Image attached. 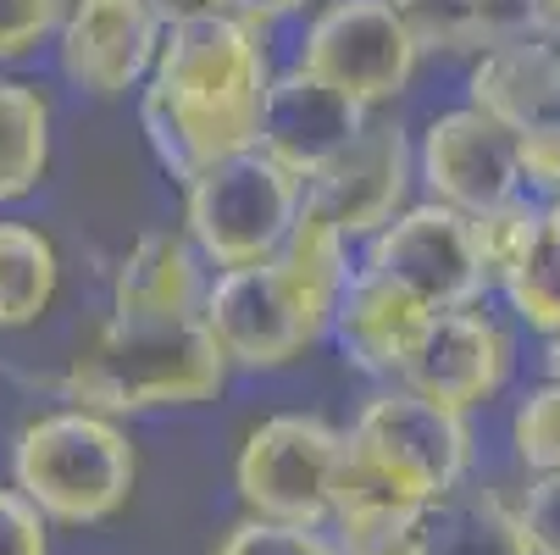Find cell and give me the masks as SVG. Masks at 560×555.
<instances>
[{
    "label": "cell",
    "instance_id": "obj_1",
    "mask_svg": "<svg viewBox=\"0 0 560 555\" xmlns=\"http://www.w3.org/2000/svg\"><path fill=\"white\" fill-rule=\"evenodd\" d=\"M267 84L272 56L261 28L228 12L189 28H167L139 84V123L162 173L184 184L217 155L256 144Z\"/></svg>",
    "mask_w": 560,
    "mask_h": 555
},
{
    "label": "cell",
    "instance_id": "obj_2",
    "mask_svg": "<svg viewBox=\"0 0 560 555\" xmlns=\"http://www.w3.org/2000/svg\"><path fill=\"white\" fill-rule=\"evenodd\" d=\"M350 267L355 262L339 233L294 211L272 256L222 267L206 284L200 323L228 356V367H250V372L289 367L328 334V316Z\"/></svg>",
    "mask_w": 560,
    "mask_h": 555
},
{
    "label": "cell",
    "instance_id": "obj_3",
    "mask_svg": "<svg viewBox=\"0 0 560 555\" xmlns=\"http://www.w3.org/2000/svg\"><path fill=\"white\" fill-rule=\"evenodd\" d=\"M228 378V356L206 334L200 316H106L90 350L67 367V401L133 417L155 406H195L211 401Z\"/></svg>",
    "mask_w": 560,
    "mask_h": 555
},
{
    "label": "cell",
    "instance_id": "obj_4",
    "mask_svg": "<svg viewBox=\"0 0 560 555\" xmlns=\"http://www.w3.org/2000/svg\"><path fill=\"white\" fill-rule=\"evenodd\" d=\"M139 455L117 417L67 406L34 417L12 444V489L61 528H90L128 506Z\"/></svg>",
    "mask_w": 560,
    "mask_h": 555
},
{
    "label": "cell",
    "instance_id": "obj_5",
    "mask_svg": "<svg viewBox=\"0 0 560 555\" xmlns=\"http://www.w3.org/2000/svg\"><path fill=\"white\" fill-rule=\"evenodd\" d=\"M300 211V178L261 144L228 150L184 178V233L206 267H245L283 245Z\"/></svg>",
    "mask_w": 560,
    "mask_h": 555
},
{
    "label": "cell",
    "instance_id": "obj_6",
    "mask_svg": "<svg viewBox=\"0 0 560 555\" xmlns=\"http://www.w3.org/2000/svg\"><path fill=\"white\" fill-rule=\"evenodd\" d=\"M345 444L411 500H450L471 466V428L466 412L422 401L417 389L388 383L361 406Z\"/></svg>",
    "mask_w": 560,
    "mask_h": 555
},
{
    "label": "cell",
    "instance_id": "obj_7",
    "mask_svg": "<svg viewBox=\"0 0 560 555\" xmlns=\"http://www.w3.org/2000/svg\"><path fill=\"white\" fill-rule=\"evenodd\" d=\"M422 39L394 0H328L300 34L294 67L316 72L361 112L388 106L411 90Z\"/></svg>",
    "mask_w": 560,
    "mask_h": 555
},
{
    "label": "cell",
    "instance_id": "obj_8",
    "mask_svg": "<svg viewBox=\"0 0 560 555\" xmlns=\"http://www.w3.org/2000/svg\"><path fill=\"white\" fill-rule=\"evenodd\" d=\"M411 184L417 155L406 123L366 117L339 155H328L316 173L300 178V217L323 222L345 245H366L388 217L411 206Z\"/></svg>",
    "mask_w": 560,
    "mask_h": 555
},
{
    "label": "cell",
    "instance_id": "obj_9",
    "mask_svg": "<svg viewBox=\"0 0 560 555\" xmlns=\"http://www.w3.org/2000/svg\"><path fill=\"white\" fill-rule=\"evenodd\" d=\"M355 267L377 273L394 289H406L428 311L483 305V294L494 289L483 273V256H477V240H471V217L450 211L439 200H417L399 217H388L361 245Z\"/></svg>",
    "mask_w": 560,
    "mask_h": 555
},
{
    "label": "cell",
    "instance_id": "obj_10",
    "mask_svg": "<svg viewBox=\"0 0 560 555\" xmlns=\"http://www.w3.org/2000/svg\"><path fill=\"white\" fill-rule=\"evenodd\" d=\"M339 450H345V433L323 417H305V412L267 417L238 450V466H233L238 500H245L250 517H267V522L328 528Z\"/></svg>",
    "mask_w": 560,
    "mask_h": 555
},
{
    "label": "cell",
    "instance_id": "obj_11",
    "mask_svg": "<svg viewBox=\"0 0 560 555\" xmlns=\"http://www.w3.org/2000/svg\"><path fill=\"white\" fill-rule=\"evenodd\" d=\"M466 106L494 117L516 150V167L538 189H560V56L544 45H511L477 56Z\"/></svg>",
    "mask_w": 560,
    "mask_h": 555
},
{
    "label": "cell",
    "instance_id": "obj_12",
    "mask_svg": "<svg viewBox=\"0 0 560 555\" xmlns=\"http://www.w3.org/2000/svg\"><path fill=\"white\" fill-rule=\"evenodd\" d=\"M162 34L167 28L144 0H67L56 23V67L78 95L117 101L144 84Z\"/></svg>",
    "mask_w": 560,
    "mask_h": 555
},
{
    "label": "cell",
    "instance_id": "obj_13",
    "mask_svg": "<svg viewBox=\"0 0 560 555\" xmlns=\"http://www.w3.org/2000/svg\"><path fill=\"white\" fill-rule=\"evenodd\" d=\"M411 155H417V178H422L428 200L466 211V217L522 195V184H527L505 128L494 117H483L477 106L439 112L422 128V139L411 144Z\"/></svg>",
    "mask_w": 560,
    "mask_h": 555
},
{
    "label": "cell",
    "instance_id": "obj_14",
    "mask_svg": "<svg viewBox=\"0 0 560 555\" xmlns=\"http://www.w3.org/2000/svg\"><path fill=\"white\" fill-rule=\"evenodd\" d=\"M511 372V339L489 311L460 305V311H433L417 350L406 356L394 383L417 389L422 401H439L450 412H471L500 394Z\"/></svg>",
    "mask_w": 560,
    "mask_h": 555
},
{
    "label": "cell",
    "instance_id": "obj_15",
    "mask_svg": "<svg viewBox=\"0 0 560 555\" xmlns=\"http://www.w3.org/2000/svg\"><path fill=\"white\" fill-rule=\"evenodd\" d=\"M372 112H361L355 101H345L334 84H323L316 72L305 67H283L272 72L267 84V101H261V123H256V144L272 155V162H283L294 178L316 173L328 162V155H339L361 123Z\"/></svg>",
    "mask_w": 560,
    "mask_h": 555
},
{
    "label": "cell",
    "instance_id": "obj_16",
    "mask_svg": "<svg viewBox=\"0 0 560 555\" xmlns=\"http://www.w3.org/2000/svg\"><path fill=\"white\" fill-rule=\"evenodd\" d=\"M439 506L399 495L350 444L339 450L334 506H328V528H334V550L339 555H422Z\"/></svg>",
    "mask_w": 560,
    "mask_h": 555
},
{
    "label": "cell",
    "instance_id": "obj_17",
    "mask_svg": "<svg viewBox=\"0 0 560 555\" xmlns=\"http://www.w3.org/2000/svg\"><path fill=\"white\" fill-rule=\"evenodd\" d=\"M428 316L433 311L422 300H411L406 289L383 284L366 267H350V278H345V289L334 300V316H328V334H334L339 356L355 372L394 383L399 367H406V356L417 350Z\"/></svg>",
    "mask_w": 560,
    "mask_h": 555
},
{
    "label": "cell",
    "instance_id": "obj_18",
    "mask_svg": "<svg viewBox=\"0 0 560 555\" xmlns=\"http://www.w3.org/2000/svg\"><path fill=\"white\" fill-rule=\"evenodd\" d=\"M206 256L184 228H150L117 262L112 316H200L206 300Z\"/></svg>",
    "mask_w": 560,
    "mask_h": 555
},
{
    "label": "cell",
    "instance_id": "obj_19",
    "mask_svg": "<svg viewBox=\"0 0 560 555\" xmlns=\"http://www.w3.org/2000/svg\"><path fill=\"white\" fill-rule=\"evenodd\" d=\"M61 289V256L34 222H0V334L34 328Z\"/></svg>",
    "mask_w": 560,
    "mask_h": 555
},
{
    "label": "cell",
    "instance_id": "obj_20",
    "mask_svg": "<svg viewBox=\"0 0 560 555\" xmlns=\"http://www.w3.org/2000/svg\"><path fill=\"white\" fill-rule=\"evenodd\" d=\"M50 167V101L39 84L0 78V206H12L45 184Z\"/></svg>",
    "mask_w": 560,
    "mask_h": 555
},
{
    "label": "cell",
    "instance_id": "obj_21",
    "mask_svg": "<svg viewBox=\"0 0 560 555\" xmlns=\"http://www.w3.org/2000/svg\"><path fill=\"white\" fill-rule=\"evenodd\" d=\"M500 294L527 328L555 334L560 328V189H549V206H538V228L522 251V262L500 278Z\"/></svg>",
    "mask_w": 560,
    "mask_h": 555
},
{
    "label": "cell",
    "instance_id": "obj_22",
    "mask_svg": "<svg viewBox=\"0 0 560 555\" xmlns=\"http://www.w3.org/2000/svg\"><path fill=\"white\" fill-rule=\"evenodd\" d=\"M422 555H533V550L516 528V506H505L500 495H450L433 517Z\"/></svg>",
    "mask_w": 560,
    "mask_h": 555
},
{
    "label": "cell",
    "instance_id": "obj_23",
    "mask_svg": "<svg viewBox=\"0 0 560 555\" xmlns=\"http://www.w3.org/2000/svg\"><path fill=\"white\" fill-rule=\"evenodd\" d=\"M533 228H538V206H533L527 195H511V200H500V206H489V211L471 217V240H477V256H483V273H489L494 289H500V278L522 262Z\"/></svg>",
    "mask_w": 560,
    "mask_h": 555
},
{
    "label": "cell",
    "instance_id": "obj_24",
    "mask_svg": "<svg viewBox=\"0 0 560 555\" xmlns=\"http://www.w3.org/2000/svg\"><path fill=\"white\" fill-rule=\"evenodd\" d=\"M511 444H516V461L527 472H560V383L533 389L516 406Z\"/></svg>",
    "mask_w": 560,
    "mask_h": 555
},
{
    "label": "cell",
    "instance_id": "obj_25",
    "mask_svg": "<svg viewBox=\"0 0 560 555\" xmlns=\"http://www.w3.org/2000/svg\"><path fill=\"white\" fill-rule=\"evenodd\" d=\"M211 555H339L334 539L323 528H300V522H267V517H245L222 533V544Z\"/></svg>",
    "mask_w": 560,
    "mask_h": 555
},
{
    "label": "cell",
    "instance_id": "obj_26",
    "mask_svg": "<svg viewBox=\"0 0 560 555\" xmlns=\"http://www.w3.org/2000/svg\"><path fill=\"white\" fill-rule=\"evenodd\" d=\"M67 0H0V61H23L45 39H56V23Z\"/></svg>",
    "mask_w": 560,
    "mask_h": 555
},
{
    "label": "cell",
    "instance_id": "obj_27",
    "mask_svg": "<svg viewBox=\"0 0 560 555\" xmlns=\"http://www.w3.org/2000/svg\"><path fill=\"white\" fill-rule=\"evenodd\" d=\"M516 528L533 555H560V472H533L516 506Z\"/></svg>",
    "mask_w": 560,
    "mask_h": 555
},
{
    "label": "cell",
    "instance_id": "obj_28",
    "mask_svg": "<svg viewBox=\"0 0 560 555\" xmlns=\"http://www.w3.org/2000/svg\"><path fill=\"white\" fill-rule=\"evenodd\" d=\"M50 522L18 495L0 489V555H50Z\"/></svg>",
    "mask_w": 560,
    "mask_h": 555
},
{
    "label": "cell",
    "instance_id": "obj_29",
    "mask_svg": "<svg viewBox=\"0 0 560 555\" xmlns=\"http://www.w3.org/2000/svg\"><path fill=\"white\" fill-rule=\"evenodd\" d=\"M150 18L162 28H189V23H206V18H222L228 0H144Z\"/></svg>",
    "mask_w": 560,
    "mask_h": 555
},
{
    "label": "cell",
    "instance_id": "obj_30",
    "mask_svg": "<svg viewBox=\"0 0 560 555\" xmlns=\"http://www.w3.org/2000/svg\"><path fill=\"white\" fill-rule=\"evenodd\" d=\"M311 7V0H228V18H238V23H250V28H272V23H289V18H300Z\"/></svg>",
    "mask_w": 560,
    "mask_h": 555
},
{
    "label": "cell",
    "instance_id": "obj_31",
    "mask_svg": "<svg viewBox=\"0 0 560 555\" xmlns=\"http://www.w3.org/2000/svg\"><path fill=\"white\" fill-rule=\"evenodd\" d=\"M549 345H544V367H549V383H560V328L555 334H544Z\"/></svg>",
    "mask_w": 560,
    "mask_h": 555
},
{
    "label": "cell",
    "instance_id": "obj_32",
    "mask_svg": "<svg viewBox=\"0 0 560 555\" xmlns=\"http://www.w3.org/2000/svg\"><path fill=\"white\" fill-rule=\"evenodd\" d=\"M394 7L406 12V18H428L433 7H444V0H394Z\"/></svg>",
    "mask_w": 560,
    "mask_h": 555
}]
</instances>
